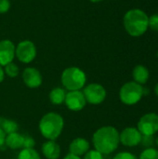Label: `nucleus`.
I'll return each mask as SVG.
<instances>
[{"instance_id": "obj_20", "label": "nucleus", "mask_w": 158, "mask_h": 159, "mask_svg": "<svg viewBox=\"0 0 158 159\" xmlns=\"http://www.w3.org/2000/svg\"><path fill=\"white\" fill-rule=\"evenodd\" d=\"M139 159H158V150L156 148H146L142 152Z\"/></svg>"}, {"instance_id": "obj_3", "label": "nucleus", "mask_w": 158, "mask_h": 159, "mask_svg": "<svg viewBox=\"0 0 158 159\" xmlns=\"http://www.w3.org/2000/svg\"><path fill=\"white\" fill-rule=\"evenodd\" d=\"M63 118L57 113L46 114L40 120L39 129L42 136L48 141H55L63 129Z\"/></svg>"}, {"instance_id": "obj_28", "label": "nucleus", "mask_w": 158, "mask_h": 159, "mask_svg": "<svg viewBox=\"0 0 158 159\" xmlns=\"http://www.w3.org/2000/svg\"><path fill=\"white\" fill-rule=\"evenodd\" d=\"M5 139H6V134H5V132L0 129V147L5 143Z\"/></svg>"}, {"instance_id": "obj_26", "label": "nucleus", "mask_w": 158, "mask_h": 159, "mask_svg": "<svg viewBox=\"0 0 158 159\" xmlns=\"http://www.w3.org/2000/svg\"><path fill=\"white\" fill-rule=\"evenodd\" d=\"M114 159H138V157L131 154V153H129V152H121V153H118Z\"/></svg>"}, {"instance_id": "obj_29", "label": "nucleus", "mask_w": 158, "mask_h": 159, "mask_svg": "<svg viewBox=\"0 0 158 159\" xmlns=\"http://www.w3.org/2000/svg\"><path fill=\"white\" fill-rule=\"evenodd\" d=\"M5 78V72H4V69L2 68V66L0 65V83L4 80Z\"/></svg>"}, {"instance_id": "obj_24", "label": "nucleus", "mask_w": 158, "mask_h": 159, "mask_svg": "<svg viewBox=\"0 0 158 159\" xmlns=\"http://www.w3.org/2000/svg\"><path fill=\"white\" fill-rule=\"evenodd\" d=\"M149 27L158 32V14H154L151 17H149Z\"/></svg>"}, {"instance_id": "obj_15", "label": "nucleus", "mask_w": 158, "mask_h": 159, "mask_svg": "<svg viewBox=\"0 0 158 159\" xmlns=\"http://www.w3.org/2000/svg\"><path fill=\"white\" fill-rule=\"evenodd\" d=\"M132 76L136 83L142 86L147 83L149 76H150V73H149V70L145 66L139 64L134 67L133 72H132Z\"/></svg>"}, {"instance_id": "obj_11", "label": "nucleus", "mask_w": 158, "mask_h": 159, "mask_svg": "<svg viewBox=\"0 0 158 159\" xmlns=\"http://www.w3.org/2000/svg\"><path fill=\"white\" fill-rule=\"evenodd\" d=\"M15 46L9 40L0 41V65L6 66L15 58Z\"/></svg>"}, {"instance_id": "obj_10", "label": "nucleus", "mask_w": 158, "mask_h": 159, "mask_svg": "<svg viewBox=\"0 0 158 159\" xmlns=\"http://www.w3.org/2000/svg\"><path fill=\"white\" fill-rule=\"evenodd\" d=\"M64 102L66 103V106L68 107V109L77 112V111L82 110L85 107L87 101L82 91L72 90L66 93Z\"/></svg>"}, {"instance_id": "obj_9", "label": "nucleus", "mask_w": 158, "mask_h": 159, "mask_svg": "<svg viewBox=\"0 0 158 159\" xmlns=\"http://www.w3.org/2000/svg\"><path fill=\"white\" fill-rule=\"evenodd\" d=\"M142 133L138 130L137 128L129 127L122 130L119 133V141L120 143L128 147H134L141 143L142 141Z\"/></svg>"}, {"instance_id": "obj_4", "label": "nucleus", "mask_w": 158, "mask_h": 159, "mask_svg": "<svg viewBox=\"0 0 158 159\" xmlns=\"http://www.w3.org/2000/svg\"><path fill=\"white\" fill-rule=\"evenodd\" d=\"M86 74L78 67L66 68L61 74V83L68 90H80L86 84Z\"/></svg>"}, {"instance_id": "obj_2", "label": "nucleus", "mask_w": 158, "mask_h": 159, "mask_svg": "<svg viewBox=\"0 0 158 159\" xmlns=\"http://www.w3.org/2000/svg\"><path fill=\"white\" fill-rule=\"evenodd\" d=\"M126 31L131 36L142 35L149 28V17L142 9L134 8L129 10L123 19Z\"/></svg>"}, {"instance_id": "obj_16", "label": "nucleus", "mask_w": 158, "mask_h": 159, "mask_svg": "<svg viewBox=\"0 0 158 159\" xmlns=\"http://www.w3.org/2000/svg\"><path fill=\"white\" fill-rule=\"evenodd\" d=\"M23 141H24V136H22L18 132H14V133L7 134L6 136L5 143L10 149H19V148H22Z\"/></svg>"}, {"instance_id": "obj_1", "label": "nucleus", "mask_w": 158, "mask_h": 159, "mask_svg": "<svg viewBox=\"0 0 158 159\" xmlns=\"http://www.w3.org/2000/svg\"><path fill=\"white\" fill-rule=\"evenodd\" d=\"M92 142L95 150L102 155H109L118 147L120 143L119 132L115 128L111 126L100 128L93 134Z\"/></svg>"}, {"instance_id": "obj_17", "label": "nucleus", "mask_w": 158, "mask_h": 159, "mask_svg": "<svg viewBox=\"0 0 158 159\" xmlns=\"http://www.w3.org/2000/svg\"><path fill=\"white\" fill-rule=\"evenodd\" d=\"M0 129L5 132L6 135L17 132L19 129V125L11 119H7L5 117H0Z\"/></svg>"}, {"instance_id": "obj_5", "label": "nucleus", "mask_w": 158, "mask_h": 159, "mask_svg": "<svg viewBox=\"0 0 158 159\" xmlns=\"http://www.w3.org/2000/svg\"><path fill=\"white\" fill-rule=\"evenodd\" d=\"M144 95V89L135 81H129L124 84L119 91L120 101L126 105H134L138 103Z\"/></svg>"}, {"instance_id": "obj_6", "label": "nucleus", "mask_w": 158, "mask_h": 159, "mask_svg": "<svg viewBox=\"0 0 158 159\" xmlns=\"http://www.w3.org/2000/svg\"><path fill=\"white\" fill-rule=\"evenodd\" d=\"M138 130L142 135L154 136L158 132V115L156 113H148L142 116L137 125Z\"/></svg>"}, {"instance_id": "obj_25", "label": "nucleus", "mask_w": 158, "mask_h": 159, "mask_svg": "<svg viewBox=\"0 0 158 159\" xmlns=\"http://www.w3.org/2000/svg\"><path fill=\"white\" fill-rule=\"evenodd\" d=\"M34 144H35V142L32 137H29V136L24 137L23 145H22L23 149H33Z\"/></svg>"}, {"instance_id": "obj_7", "label": "nucleus", "mask_w": 158, "mask_h": 159, "mask_svg": "<svg viewBox=\"0 0 158 159\" xmlns=\"http://www.w3.org/2000/svg\"><path fill=\"white\" fill-rule=\"evenodd\" d=\"M87 102L91 104H100L106 98V90L101 85L97 83H92L88 85L83 91Z\"/></svg>"}, {"instance_id": "obj_13", "label": "nucleus", "mask_w": 158, "mask_h": 159, "mask_svg": "<svg viewBox=\"0 0 158 159\" xmlns=\"http://www.w3.org/2000/svg\"><path fill=\"white\" fill-rule=\"evenodd\" d=\"M70 154L74 155L76 157H81L85 155L88 151H89V143L83 138L74 139L70 144Z\"/></svg>"}, {"instance_id": "obj_12", "label": "nucleus", "mask_w": 158, "mask_h": 159, "mask_svg": "<svg viewBox=\"0 0 158 159\" xmlns=\"http://www.w3.org/2000/svg\"><path fill=\"white\" fill-rule=\"evenodd\" d=\"M22 80L28 88L35 89L41 86L42 75L37 69L28 67L22 73Z\"/></svg>"}, {"instance_id": "obj_14", "label": "nucleus", "mask_w": 158, "mask_h": 159, "mask_svg": "<svg viewBox=\"0 0 158 159\" xmlns=\"http://www.w3.org/2000/svg\"><path fill=\"white\" fill-rule=\"evenodd\" d=\"M43 155L47 159H58L61 156V147L55 141H48L42 146Z\"/></svg>"}, {"instance_id": "obj_31", "label": "nucleus", "mask_w": 158, "mask_h": 159, "mask_svg": "<svg viewBox=\"0 0 158 159\" xmlns=\"http://www.w3.org/2000/svg\"><path fill=\"white\" fill-rule=\"evenodd\" d=\"M155 93H156V95L158 97V83L156 85V87H155Z\"/></svg>"}, {"instance_id": "obj_30", "label": "nucleus", "mask_w": 158, "mask_h": 159, "mask_svg": "<svg viewBox=\"0 0 158 159\" xmlns=\"http://www.w3.org/2000/svg\"><path fill=\"white\" fill-rule=\"evenodd\" d=\"M63 159H81L79 157H76L74 155H72V154H68Z\"/></svg>"}, {"instance_id": "obj_22", "label": "nucleus", "mask_w": 158, "mask_h": 159, "mask_svg": "<svg viewBox=\"0 0 158 159\" xmlns=\"http://www.w3.org/2000/svg\"><path fill=\"white\" fill-rule=\"evenodd\" d=\"M84 159H103V157L102 154H101L97 150H90L85 154Z\"/></svg>"}, {"instance_id": "obj_21", "label": "nucleus", "mask_w": 158, "mask_h": 159, "mask_svg": "<svg viewBox=\"0 0 158 159\" xmlns=\"http://www.w3.org/2000/svg\"><path fill=\"white\" fill-rule=\"evenodd\" d=\"M5 74H7L9 77H15L19 75V68L18 66L13 63V62H10L8 64H7L5 66V70H4Z\"/></svg>"}, {"instance_id": "obj_27", "label": "nucleus", "mask_w": 158, "mask_h": 159, "mask_svg": "<svg viewBox=\"0 0 158 159\" xmlns=\"http://www.w3.org/2000/svg\"><path fill=\"white\" fill-rule=\"evenodd\" d=\"M10 7L9 0H0V14L6 13Z\"/></svg>"}, {"instance_id": "obj_33", "label": "nucleus", "mask_w": 158, "mask_h": 159, "mask_svg": "<svg viewBox=\"0 0 158 159\" xmlns=\"http://www.w3.org/2000/svg\"><path fill=\"white\" fill-rule=\"evenodd\" d=\"M156 145H157V147H158V137L156 138Z\"/></svg>"}, {"instance_id": "obj_8", "label": "nucleus", "mask_w": 158, "mask_h": 159, "mask_svg": "<svg viewBox=\"0 0 158 159\" xmlns=\"http://www.w3.org/2000/svg\"><path fill=\"white\" fill-rule=\"evenodd\" d=\"M15 55L20 61L23 63H29L33 61L36 56V48L32 41H21L18 44L15 49Z\"/></svg>"}, {"instance_id": "obj_19", "label": "nucleus", "mask_w": 158, "mask_h": 159, "mask_svg": "<svg viewBox=\"0 0 158 159\" xmlns=\"http://www.w3.org/2000/svg\"><path fill=\"white\" fill-rule=\"evenodd\" d=\"M17 159H40L39 154L33 149H23L18 155Z\"/></svg>"}, {"instance_id": "obj_18", "label": "nucleus", "mask_w": 158, "mask_h": 159, "mask_svg": "<svg viewBox=\"0 0 158 159\" xmlns=\"http://www.w3.org/2000/svg\"><path fill=\"white\" fill-rule=\"evenodd\" d=\"M65 97H66V92L63 89H61V88H55L49 93V100L51 103L56 104V105H59L64 102Z\"/></svg>"}, {"instance_id": "obj_32", "label": "nucleus", "mask_w": 158, "mask_h": 159, "mask_svg": "<svg viewBox=\"0 0 158 159\" xmlns=\"http://www.w3.org/2000/svg\"><path fill=\"white\" fill-rule=\"evenodd\" d=\"M89 1H91L93 3H97V2H101V1H103V0H89Z\"/></svg>"}, {"instance_id": "obj_23", "label": "nucleus", "mask_w": 158, "mask_h": 159, "mask_svg": "<svg viewBox=\"0 0 158 159\" xmlns=\"http://www.w3.org/2000/svg\"><path fill=\"white\" fill-rule=\"evenodd\" d=\"M154 143H155V140H154V137H153V136L142 135L141 143H142L144 147H146V148H151V147L153 146Z\"/></svg>"}]
</instances>
